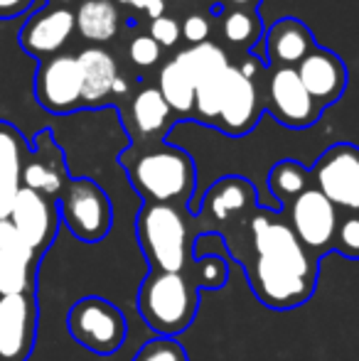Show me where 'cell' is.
<instances>
[{"mask_svg": "<svg viewBox=\"0 0 359 361\" xmlns=\"http://www.w3.org/2000/svg\"><path fill=\"white\" fill-rule=\"evenodd\" d=\"M241 268L261 305L271 310H296L310 302L317 288L320 261L303 248L281 214L256 209Z\"/></svg>", "mask_w": 359, "mask_h": 361, "instance_id": "cell-1", "label": "cell"}, {"mask_svg": "<svg viewBox=\"0 0 359 361\" xmlns=\"http://www.w3.org/2000/svg\"><path fill=\"white\" fill-rule=\"evenodd\" d=\"M202 233H207L205 221L187 207L143 204L135 216V236L150 271L185 273L195 261V243Z\"/></svg>", "mask_w": 359, "mask_h": 361, "instance_id": "cell-2", "label": "cell"}, {"mask_svg": "<svg viewBox=\"0 0 359 361\" xmlns=\"http://www.w3.org/2000/svg\"><path fill=\"white\" fill-rule=\"evenodd\" d=\"M121 165L128 172L133 190L143 197V204L187 207L195 195V162L185 150L173 145L153 147L138 155H121Z\"/></svg>", "mask_w": 359, "mask_h": 361, "instance_id": "cell-3", "label": "cell"}, {"mask_svg": "<svg viewBox=\"0 0 359 361\" xmlns=\"http://www.w3.org/2000/svg\"><path fill=\"white\" fill-rule=\"evenodd\" d=\"M256 190L244 177H221L209 187L200 207V219L209 233L221 236L234 261L244 263L249 246V224L256 214Z\"/></svg>", "mask_w": 359, "mask_h": 361, "instance_id": "cell-4", "label": "cell"}, {"mask_svg": "<svg viewBox=\"0 0 359 361\" xmlns=\"http://www.w3.org/2000/svg\"><path fill=\"white\" fill-rule=\"evenodd\" d=\"M200 290L185 273L150 271L138 288V312L160 337H178L197 317Z\"/></svg>", "mask_w": 359, "mask_h": 361, "instance_id": "cell-5", "label": "cell"}, {"mask_svg": "<svg viewBox=\"0 0 359 361\" xmlns=\"http://www.w3.org/2000/svg\"><path fill=\"white\" fill-rule=\"evenodd\" d=\"M57 207L62 224H67L69 231L84 243L104 241L114 226V207L109 195L89 177L69 180Z\"/></svg>", "mask_w": 359, "mask_h": 361, "instance_id": "cell-6", "label": "cell"}, {"mask_svg": "<svg viewBox=\"0 0 359 361\" xmlns=\"http://www.w3.org/2000/svg\"><path fill=\"white\" fill-rule=\"evenodd\" d=\"M67 327L82 347L101 357L118 352L128 334V322L123 312L99 295H89L72 305L67 314Z\"/></svg>", "mask_w": 359, "mask_h": 361, "instance_id": "cell-7", "label": "cell"}, {"mask_svg": "<svg viewBox=\"0 0 359 361\" xmlns=\"http://www.w3.org/2000/svg\"><path fill=\"white\" fill-rule=\"evenodd\" d=\"M312 187L337 207L340 214H359V147L337 143L327 147L310 170Z\"/></svg>", "mask_w": 359, "mask_h": 361, "instance_id": "cell-8", "label": "cell"}, {"mask_svg": "<svg viewBox=\"0 0 359 361\" xmlns=\"http://www.w3.org/2000/svg\"><path fill=\"white\" fill-rule=\"evenodd\" d=\"M288 209V226L293 228L296 238L303 243L305 251L320 261L322 256L335 246V231L340 224V212L327 197H322L315 187L303 192L298 200H293Z\"/></svg>", "mask_w": 359, "mask_h": 361, "instance_id": "cell-9", "label": "cell"}, {"mask_svg": "<svg viewBox=\"0 0 359 361\" xmlns=\"http://www.w3.org/2000/svg\"><path fill=\"white\" fill-rule=\"evenodd\" d=\"M35 96L49 114H72L82 106L84 76L79 59L72 54H54L44 59L35 79Z\"/></svg>", "mask_w": 359, "mask_h": 361, "instance_id": "cell-10", "label": "cell"}, {"mask_svg": "<svg viewBox=\"0 0 359 361\" xmlns=\"http://www.w3.org/2000/svg\"><path fill=\"white\" fill-rule=\"evenodd\" d=\"M37 319V295H0V361L32 357Z\"/></svg>", "mask_w": 359, "mask_h": 361, "instance_id": "cell-11", "label": "cell"}, {"mask_svg": "<svg viewBox=\"0 0 359 361\" xmlns=\"http://www.w3.org/2000/svg\"><path fill=\"white\" fill-rule=\"evenodd\" d=\"M8 221L18 228V233L28 241V246L37 256H44L47 248L54 243V238H57L62 219H59L57 200H49V197L39 195V192L23 187L18 192V197H15Z\"/></svg>", "mask_w": 359, "mask_h": 361, "instance_id": "cell-12", "label": "cell"}, {"mask_svg": "<svg viewBox=\"0 0 359 361\" xmlns=\"http://www.w3.org/2000/svg\"><path fill=\"white\" fill-rule=\"evenodd\" d=\"M271 114L288 128H308L317 121L320 106L303 86L296 67H278L269 81Z\"/></svg>", "mask_w": 359, "mask_h": 361, "instance_id": "cell-13", "label": "cell"}, {"mask_svg": "<svg viewBox=\"0 0 359 361\" xmlns=\"http://www.w3.org/2000/svg\"><path fill=\"white\" fill-rule=\"evenodd\" d=\"M261 118V99L259 89L251 79L239 72V67H231L226 72L224 94H221L219 118L217 126L229 135H246L254 130Z\"/></svg>", "mask_w": 359, "mask_h": 361, "instance_id": "cell-14", "label": "cell"}, {"mask_svg": "<svg viewBox=\"0 0 359 361\" xmlns=\"http://www.w3.org/2000/svg\"><path fill=\"white\" fill-rule=\"evenodd\" d=\"M69 182L67 162L52 135L42 133L35 140V150L28 152L23 165V187L25 190L39 192L49 200H59Z\"/></svg>", "mask_w": 359, "mask_h": 361, "instance_id": "cell-15", "label": "cell"}, {"mask_svg": "<svg viewBox=\"0 0 359 361\" xmlns=\"http://www.w3.org/2000/svg\"><path fill=\"white\" fill-rule=\"evenodd\" d=\"M74 27H77V20H74L72 10L67 8L42 10V13L32 15L25 23L23 32H20V44L32 57H49V54H57L67 44Z\"/></svg>", "mask_w": 359, "mask_h": 361, "instance_id": "cell-16", "label": "cell"}, {"mask_svg": "<svg viewBox=\"0 0 359 361\" xmlns=\"http://www.w3.org/2000/svg\"><path fill=\"white\" fill-rule=\"evenodd\" d=\"M296 72L300 76L303 86L308 89V94L315 99V104L320 106V109H325L332 101L340 99L347 86L345 64H342L330 49L312 47L310 54L296 67Z\"/></svg>", "mask_w": 359, "mask_h": 361, "instance_id": "cell-17", "label": "cell"}, {"mask_svg": "<svg viewBox=\"0 0 359 361\" xmlns=\"http://www.w3.org/2000/svg\"><path fill=\"white\" fill-rule=\"evenodd\" d=\"M30 147L10 123H0V221L10 216L13 202L23 190V165Z\"/></svg>", "mask_w": 359, "mask_h": 361, "instance_id": "cell-18", "label": "cell"}, {"mask_svg": "<svg viewBox=\"0 0 359 361\" xmlns=\"http://www.w3.org/2000/svg\"><path fill=\"white\" fill-rule=\"evenodd\" d=\"M312 47L315 42H312L310 30L296 18L278 20L266 32V54H269V62L276 64V69L298 67Z\"/></svg>", "mask_w": 359, "mask_h": 361, "instance_id": "cell-19", "label": "cell"}, {"mask_svg": "<svg viewBox=\"0 0 359 361\" xmlns=\"http://www.w3.org/2000/svg\"><path fill=\"white\" fill-rule=\"evenodd\" d=\"M79 67H82L84 76V106H99L106 101V96L111 94V86L118 79V67L116 59L111 57L106 49L89 47L79 54Z\"/></svg>", "mask_w": 359, "mask_h": 361, "instance_id": "cell-20", "label": "cell"}, {"mask_svg": "<svg viewBox=\"0 0 359 361\" xmlns=\"http://www.w3.org/2000/svg\"><path fill=\"white\" fill-rule=\"evenodd\" d=\"M74 20L82 37L91 42H109L118 32V8L114 0H84Z\"/></svg>", "mask_w": 359, "mask_h": 361, "instance_id": "cell-21", "label": "cell"}, {"mask_svg": "<svg viewBox=\"0 0 359 361\" xmlns=\"http://www.w3.org/2000/svg\"><path fill=\"white\" fill-rule=\"evenodd\" d=\"M39 261L0 251V295H37Z\"/></svg>", "mask_w": 359, "mask_h": 361, "instance_id": "cell-22", "label": "cell"}, {"mask_svg": "<svg viewBox=\"0 0 359 361\" xmlns=\"http://www.w3.org/2000/svg\"><path fill=\"white\" fill-rule=\"evenodd\" d=\"M170 109L165 104V99L160 96L158 89L148 86L143 89L138 96L133 99V106H130V118H133V128L138 135L143 138H153V135H160L168 123Z\"/></svg>", "mask_w": 359, "mask_h": 361, "instance_id": "cell-23", "label": "cell"}, {"mask_svg": "<svg viewBox=\"0 0 359 361\" xmlns=\"http://www.w3.org/2000/svg\"><path fill=\"white\" fill-rule=\"evenodd\" d=\"M310 187H312L310 170H305V167L296 160L276 162L273 170L269 172V190H271L273 200L283 207H288L293 200H298V197L305 190H310Z\"/></svg>", "mask_w": 359, "mask_h": 361, "instance_id": "cell-24", "label": "cell"}, {"mask_svg": "<svg viewBox=\"0 0 359 361\" xmlns=\"http://www.w3.org/2000/svg\"><path fill=\"white\" fill-rule=\"evenodd\" d=\"M175 62L190 74V79L195 81V86L207 79H212V76L221 74L226 67H229V59H226L224 49L217 47V44H212V42L192 44L190 49H185V52H180L178 57H175Z\"/></svg>", "mask_w": 359, "mask_h": 361, "instance_id": "cell-25", "label": "cell"}, {"mask_svg": "<svg viewBox=\"0 0 359 361\" xmlns=\"http://www.w3.org/2000/svg\"><path fill=\"white\" fill-rule=\"evenodd\" d=\"M160 96L165 99L170 111L180 116H190L195 111V81L178 62H168L160 69Z\"/></svg>", "mask_w": 359, "mask_h": 361, "instance_id": "cell-26", "label": "cell"}, {"mask_svg": "<svg viewBox=\"0 0 359 361\" xmlns=\"http://www.w3.org/2000/svg\"><path fill=\"white\" fill-rule=\"evenodd\" d=\"M185 276L197 286V290H219L229 281V263L221 253H200Z\"/></svg>", "mask_w": 359, "mask_h": 361, "instance_id": "cell-27", "label": "cell"}, {"mask_svg": "<svg viewBox=\"0 0 359 361\" xmlns=\"http://www.w3.org/2000/svg\"><path fill=\"white\" fill-rule=\"evenodd\" d=\"M226 72H229V67H226L221 74L212 76V79H207L195 86V111L202 121H207V123L217 126V118H219V106H221V94H224V84H226Z\"/></svg>", "mask_w": 359, "mask_h": 361, "instance_id": "cell-28", "label": "cell"}, {"mask_svg": "<svg viewBox=\"0 0 359 361\" xmlns=\"http://www.w3.org/2000/svg\"><path fill=\"white\" fill-rule=\"evenodd\" d=\"M133 361H190L185 347L173 337H158L145 342L143 347L135 352Z\"/></svg>", "mask_w": 359, "mask_h": 361, "instance_id": "cell-29", "label": "cell"}, {"mask_svg": "<svg viewBox=\"0 0 359 361\" xmlns=\"http://www.w3.org/2000/svg\"><path fill=\"white\" fill-rule=\"evenodd\" d=\"M259 20L244 10H234L224 18V37L231 44H249L259 37Z\"/></svg>", "mask_w": 359, "mask_h": 361, "instance_id": "cell-30", "label": "cell"}, {"mask_svg": "<svg viewBox=\"0 0 359 361\" xmlns=\"http://www.w3.org/2000/svg\"><path fill=\"white\" fill-rule=\"evenodd\" d=\"M332 251L342 253L352 261H359V214H340Z\"/></svg>", "mask_w": 359, "mask_h": 361, "instance_id": "cell-31", "label": "cell"}, {"mask_svg": "<svg viewBox=\"0 0 359 361\" xmlns=\"http://www.w3.org/2000/svg\"><path fill=\"white\" fill-rule=\"evenodd\" d=\"M128 54H130V62H133L135 67L148 69L160 59V44L155 42L150 35H140V37H135L133 42H130Z\"/></svg>", "mask_w": 359, "mask_h": 361, "instance_id": "cell-32", "label": "cell"}, {"mask_svg": "<svg viewBox=\"0 0 359 361\" xmlns=\"http://www.w3.org/2000/svg\"><path fill=\"white\" fill-rule=\"evenodd\" d=\"M150 37H153L160 47H175L182 37L180 23L168 18V15H163V18L153 20V25H150Z\"/></svg>", "mask_w": 359, "mask_h": 361, "instance_id": "cell-33", "label": "cell"}, {"mask_svg": "<svg viewBox=\"0 0 359 361\" xmlns=\"http://www.w3.org/2000/svg\"><path fill=\"white\" fill-rule=\"evenodd\" d=\"M182 37L187 39L190 44H202L207 42V37H209V20L205 18V15L200 13H192L190 18L185 20V25H182Z\"/></svg>", "mask_w": 359, "mask_h": 361, "instance_id": "cell-34", "label": "cell"}, {"mask_svg": "<svg viewBox=\"0 0 359 361\" xmlns=\"http://www.w3.org/2000/svg\"><path fill=\"white\" fill-rule=\"evenodd\" d=\"M128 5H133L135 10H145L150 20L163 18L165 13V0H128Z\"/></svg>", "mask_w": 359, "mask_h": 361, "instance_id": "cell-35", "label": "cell"}, {"mask_svg": "<svg viewBox=\"0 0 359 361\" xmlns=\"http://www.w3.org/2000/svg\"><path fill=\"white\" fill-rule=\"evenodd\" d=\"M32 5V0H0V18H13Z\"/></svg>", "mask_w": 359, "mask_h": 361, "instance_id": "cell-36", "label": "cell"}, {"mask_svg": "<svg viewBox=\"0 0 359 361\" xmlns=\"http://www.w3.org/2000/svg\"><path fill=\"white\" fill-rule=\"evenodd\" d=\"M256 69H259V64H256V62H244V64H241V67H239V72L244 74L246 79H251V81H254Z\"/></svg>", "mask_w": 359, "mask_h": 361, "instance_id": "cell-37", "label": "cell"}, {"mask_svg": "<svg viewBox=\"0 0 359 361\" xmlns=\"http://www.w3.org/2000/svg\"><path fill=\"white\" fill-rule=\"evenodd\" d=\"M126 91H128V81L126 79H121V74H118V79L114 81V86H111V94H126Z\"/></svg>", "mask_w": 359, "mask_h": 361, "instance_id": "cell-38", "label": "cell"}, {"mask_svg": "<svg viewBox=\"0 0 359 361\" xmlns=\"http://www.w3.org/2000/svg\"><path fill=\"white\" fill-rule=\"evenodd\" d=\"M229 3H234V5H254V3H259V0H229Z\"/></svg>", "mask_w": 359, "mask_h": 361, "instance_id": "cell-39", "label": "cell"}, {"mask_svg": "<svg viewBox=\"0 0 359 361\" xmlns=\"http://www.w3.org/2000/svg\"><path fill=\"white\" fill-rule=\"evenodd\" d=\"M54 3H72V0H54Z\"/></svg>", "mask_w": 359, "mask_h": 361, "instance_id": "cell-40", "label": "cell"}]
</instances>
